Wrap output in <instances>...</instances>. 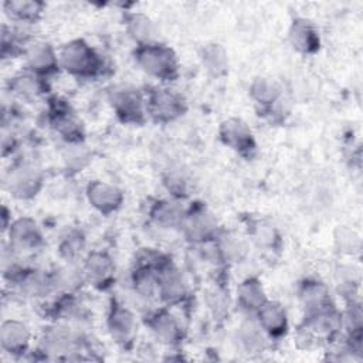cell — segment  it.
<instances>
[{
  "label": "cell",
  "instance_id": "4fadbf2b",
  "mask_svg": "<svg viewBox=\"0 0 363 363\" xmlns=\"http://www.w3.org/2000/svg\"><path fill=\"white\" fill-rule=\"evenodd\" d=\"M10 244L17 250H31L41 241L37 224L30 218H20L10 224Z\"/></svg>",
  "mask_w": 363,
  "mask_h": 363
},
{
  "label": "cell",
  "instance_id": "6da1fadb",
  "mask_svg": "<svg viewBox=\"0 0 363 363\" xmlns=\"http://www.w3.org/2000/svg\"><path fill=\"white\" fill-rule=\"evenodd\" d=\"M136 61L145 72L163 81H172L177 75V58L174 52L157 43L139 45Z\"/></svg>",
  "mask_w": 363,
  "mask_h": 363
},
{
  "label": "cell",
  "instance_id": "603a6c76",
  "mask_svg": "<svg viewBox=\"0 0 363 363\" xmlns=\"http://www.w3.org/2000/svg\"><path fill=\"white\" fill-rule=\"evenodd\" d=\"M251 95L257 104L269 106L279 99V88L268 78H258L251 85Z\"/></svg>",
  "mask_w": 363,
  "mask_h": 363
},
{
  "label": "cell",
  "instance_id": "ffe728a7",
  "mask_svg": "<svg viewBox=\"0 0 363 363\" xmlns=\"http://www.w3.org/2000/svg\"><path fill=\"white\" fill-rule=\"evenodd\" d=\"M153 220L163 225V227H176L179 224H183L184 214L177 204L172 201H157L152 210Z\"/></svg>",
  "mask_w": 363,
  "mask_h": 363
},
{
  "label": "cell",
  "instance_id": "7c38bea8",
  "mask_svg": "<svg viewBox=\"0 0 363 363\" xmlns=\"http://www.w3.org/2000/svg\"><path fill=\"white\" fill-rule=\"evenodd\" d=\"M27 65L37 75H48L58 68V58L52 47L47 43L33 44L27 52Z\"/></svg>",
  "mask_w": 363,
  "mask_h": 363
},
{
  "label": "cell",
  "instance_id": "44dd1931",
  "mask_svg": "<svg viewBox=\"0 0 363 363\" xmlns=\"http://www.w3.org/2000/svg\"><path fill=\"white\" fill-rule=\"evenodd\" d=\"M128 26H129V33L130 35L139 43V45H146L152 44L155 40V26L153 23L145 16V14H132L128 18Z\"/></svg>",
  "mask_w": 363,
  "mask_h": 363
},
{
  "label": "cell",
  "instance_id": "3957f363",
  "mask_svg": "<svg viewBox=\"0 0 363 363\" xmlns=\"http://www.w3.org/2000/svg\"><path fill=\"white\" fill-rule=\"evenodd\" d=\"M41 180V173L37 167L28 163H20L10 169L6 184L13 196L18 199H28L37 194Z\"/></svg>",
  "mask_w": 363,
  "mask_h": 363
},
{
  "label": "cell",
  "instance_id": "5b68a950",
  "mask_svg": "<svg viewBox=\"0 0 363 363\" xmlns=\"http://www.w3.org/2000/svg\"><path fill=\"white\" fill-rule=\"evenodd\" d=\"M142 98L138 89L130 86H119L111 92V104L116 112V115L123 122H142L143 111H142Z\"/></svg>",
  "mask_w": 363,
  "mask_h": 363
},
{
  "label": "cell",
  "instance_id": "52a82bcc",
  "mask_svg": "<svg viewBox=\"0 0 363 363\" xmlns=\"http://www.w3.org/2000/svg\"><path fill=\"white\" fill-rule=\"evenodd\" d=\"M108 328L111 332L112 339L122 345L126 346L132 342L135 332H136V320L132 312L122 305H113L108 318Z\"/></svg>",
  "mask_w": 363,
  "mask_h": 363
},
{
  "label": "cell",
  "instance_id": "30bf717a",
  "mask_svg": "<svg viewBox=\"0 0 363 363\" xmlns=\"http://www.w3.org/2000/svg\"><path fill=\"white\" fill-rule=\"evenodd\" d=\"M113 271L115 267L112 259L104 252L91 254L84 267V275L92 285L98 288H105L109 285L113 278Z\"/></svg>",
  "mask_w": 363,
  "mask_h": 363
},
{
  "label": "cell",
  "instance_id": "7402d4cb",
  "mask_svg": "<svg viewBox=\"0 0 363 363\" xmlns=\"http://www.w3.org/2000/svg\"><path fill=\"white\" fill-rule=\"evenodd\" d=\"M7 14L18 21H34L40 14L43 4L38 1H6Z\"/></svg>",
  "mask_w": 363,
  "mask_h": 363
},
{
  "label": "cell",
  "instance_id": "8fae6325",
  "mask_svg": "<svg viewBox=\"0 0 363 363\" xmlns=\"http://www.w3.org/2000/svg\"><path fill=\"white\" fill-rule=\"evenodd\" d=\"M182 225H184L190 240L194 241L211 240L216 235L217 228L216 220L204 208L193 210L190 214L184 216Z\"/></svg>",
  "mask_w": 363,
  "mask_h": 363
},
{
  "label": "cell",
  "instance_id": "4316f807",
  "mask_svg": "<svg viewBox=\"0 0 363 363\" xmlns=\"http://www.w3.org/2000/svg\"><path fill=\"white\" fill-rule=\"evenodd\" d=\"M225 238L227 240H224L220 244V252L228 258H238L244 250L242 242L237 237H233V235H227Z\"/></svg>",
  "mask_w": 363,
  "mask_h": 363
},
{
  "label": "cell",
  "instance_id": "277c9868",
  "mask_svg": "<svg viewBox=\"0 0 363 363\" xmlns=\"http://www.w3.org/2000/svg\"><path fill=\"white\" fill-rule=\"evenodd\" d=\"M184 99L172 89L157 88L147 99V111L156 121H172L184 112Z\"/></svg>",
  "mask_w": 363,
  "mask_h": 363
},
{
  "label": "cell",
  "instance_id": "ba28073f",
  "mask_svg": "<svg viewBox=\"0 0 363 363\" xmlns=\"http://www.w3.org/2000/svg\"><path fill=\"white\" fill-rule=\"evenodd\" d=\"M0 343L3 350L10 354H23L30 343V332L27 326L18 320H6L0 329Z\"/></svg>",
  "mask_w": 363,
  "mask_h": 363
},
{
  "label": "cell",
  "instance_id": "cb8c5ba5",
  "mask_svg": "<svg viewBox=\"0 0 363 363\" xmlns=\"http://www.w3.org/2000/svg\"><path fill=\"white\" fill-rule=\"evenodd\" d=\"M203 64L211 74L221 75L228 67L227 54L218 44H210L203 51Z\"/></svg>",
  "mask_w": 363,
  "mask_h": 363
},
{
  "label": "cell",
  "instance_id": "9c48e42d",
  "mask_svg": "<svg viewBox=\"0 0 363 363\" xmlns=\"http://www.w3.org/2000/svg\"><path fill=\"white\" fill-rule=\"evenodd\" d=\"M88 200L101 213L109 214L115 211L122 203V193L115 186L105 182H94L88 186Z\"/></svg>",
  "mask_w": 363,
  "mask_h": 363
},
{
  "label": "cell",
  "instance_id": "5bb4252c",
  "mask_svg": "<svg viewBox=\"0 0 363 363\" xmlns=\"http://www.w3.org/2000/svg\"><path fill=\"white\" fill-rule=\"evenodd\" d=\"M258 325L264 332H267L271 336H279L285 333L288 320L285 311L275 302H265L258 311Z\"/></svg>",
  "mask_w": 363,
  "mask_h": 363
},
{
  "label": "cell",
  "instance_id": "ac0fdd59",
  "mask_svg": "<svg viewBox=\"0 0 363 363\" xmlns=\"http://www.w3.org/2000/svg\"><path fill=\"white\" fill-rule=\"evenodd\" d=\"M44 350L50 353H67L75 345V336L67 328H52L44 335Z\"/></svg>",
  "mask_w": 363,
  "mask_h": 363
},
{
  "label": "cell",
  "instance_id": "8992f818",
  "mask_svg": "<svg viewBox=\"0 0 363 363\" xmlns=\"http://www.w3.org/2000/svg\"><path fill=\"white\" fill-rule=\"evenodd\" d=\"M220 135L225 145L240 155L250 153L255 149V142L250 128L241 119H227L220 126Z\"/></svg>",
  "mask_w": 363,
  "mask_h": 363
},
{
  "label": "cell",
  "instance_id": "d6986e66",
  "mask_svg": "<svg viewBox=\"0 0 363 363\" xmlns=\"http://www.w3.org/2000/svg\"><path fill=\"white\" fill-rule=\"evenodd\" d=\"M238 299L242 308L248 311H255V312L267 302L261 284L252 278H248L240 285Z\"/></svg>",
  "mask_w": 363,
  "mask_h": 363
},
{
  "label": "cell",
  "instance_id": "484cf974",
  "mask_svg": "<svg viewBox=\"0 0 363 363\" xmlns=\"http://www.w3.org/2000/svg\"><path fill=\"white\" fill-rule=\"evenodd\" d=\"M14 79L16 81L13 82V86H14L16 92H18L21 95H37L43 89L41 82L34 77L24 75V77H18Z\"/></svg>",
  "mask_w": 363,
  "mask_h": 363
},
{
  "label": "cell",
  "instance_id": "2e32d148",
  "mask_svg": "<svg viewBox=\"0 0 363 363\" xmlns=\"http://www.w3.org/2000/svg\"><path fill=\"white\" fill-rule=\"evenodd\" d=\"M149 325L156 336L166 343H176L180 339V326L169 312H156L150 316Z\"/></svg>",
  "mask_w": 363,
  "mask_h": 363
},
{
  "label": "cell",
  "instance_id": "e0dca14e",
  "mask_svg": "<svg viewBox=\"0 0 363 363\" xmlns=\"http://www.w3.org/2000/svg\"><path fill=\"white\" fill-rule=\"evenodd\" d=\"M289 38L292 45L302 52H311L318 47V34L305 20L294 21L289 31Z\"/></svg>",
  "mask_w": 363,
  "mask_h": 363
},
{
  "label": "cell",
  "instance_id": "9a60e30c",
  "mask_svg": "<svg viewBox=\"0 0 363 363\" xmlns=\"http://www.w3.org/2000/svg\"><path fill=\"white\" fill-rule=\"evenodd\" d=\"M157 294L169 303H176L182 301L186 294V285L182 275L176 269L164 265L159 274Z\"/></svg>",
  "mask_w": 363,
  "mask_h": 363
},
{
  "label": "cell",
  "instance_id": "d4e9b609",
  "mask_svg": "<svg viewBox=\"0 0 363 363\" xmlns=\"http://www.w3.org/2000/svg\"><path fill=\"white\" fill-rule=\"evenodd\" d=\"M240 337L248 350H259L264 347V336L259 325L244 323L240 330Z\"/></svg>",
  "mask_w": 363,
  "mask_h": 363
},
{
  "label": "cell",
  "instance_id": "7a4b0ae2",
  "mask_svg": "<svg viewBox=\"0 0 363 363\" xmlns=\"http://www.w3.org/2000/svg\"><path fill=\"white\" fill-rule=\"evenodd\" d=\"M62 67L77 77H92L101 68L99 55L82 40L65 44L60 55Z\"/></svg>",
  "mask_w": 363,
  "mask_h": 363
}]
</instances>
